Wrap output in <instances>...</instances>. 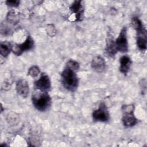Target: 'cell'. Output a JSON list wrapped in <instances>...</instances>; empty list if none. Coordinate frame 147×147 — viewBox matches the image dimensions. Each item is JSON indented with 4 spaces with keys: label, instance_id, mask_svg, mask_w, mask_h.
<instances>
[{
    "label": "cell",
    "instance_id": "obj_3",
    "mask_svg": "<svg viewBox=\"0 0 147 147\" xmlns=\"http://www.w3.org/2000/svg\"><path fill=\"white\" fill-rule=\"evenodd\" d=\"M134 106L133 105H123L122 111L123 116L122 118V123L125 127H131L138 122L137 119L134 115Z\"/></svg>",
    "mask_w": 147,
    "mask_h": 147
},
{
    "label": "cell",
    "instance_id": "obj_13",
    "mask_svg": "<svg viewBox=\"0 0 147 147\" xmlns=\"http://www.w3.org/2000/svg\"><path fill=\"white\" fill-rule=\"evenodd\" d=\"M106 41H107L105 50L107 54L110 57L114 56L117 52H118L115 41L111 37H110L107 38Z\"/></svg>",
    "mask_w": 147,
    "mask_h": 147
},
{
    "label": "cell",
    "instance_id": "obj_14",
    "mask_svg": "<svg viewBox=\"0 0 147 147\" xmlns=\"http://www.w3.org/2000/svg\"><path fill=\"white\" fill-rule=\"evenodd\" d=\"M13 50V46L9 41H3L0 44V53L4 57H6L10 52Z\"/></svg>",
    "mask_w": 147,
    "mask_h": 147
},
{
    "label": "cell",
    "instance_id": "obj_16",
    "mask_svg": "<svg viewBox=\"0 0 147 147\" xmlns=\"http://www.w3.org/2000/svg\"><path fill=\"white\" fill-rule=\"evenodd\" d=\"M40 72V70L39 67L37 65H33L29 68L28 72V75L32 78H36Z\"/></svg>",
    "mask_w": 147,
    "mask_h": 147
},
{
    "label": "cell",
    "instance_id": "obj_17",
    "mask_svg": "<svg viewBox=\"0 0 147 147\" xmlns=\"http://www.w3.org/2000/svg\"><path fill=\"white\" fill-rule=\"evenodd\" d=\"M6 4L7 6L11 7H17L20 4V1L15 0V1H6Z\"/></svg>",
    "mask_w": 147,
    "mask_h": 147
},
{
    "label": "cell",
    "instance_id": "obj_1",
    "mask_svg": "<svg viewBox=\"0 0 147 147\" xmlns=\"http://www.w3.org/2000/svg\"><path fill=\"white\" fill-rule=\"evenodd\" d=\"M76 71L66 65L61 73V83L68 91L74 92L78 87L79 80L76 73Z\"/></svg>",
    "mask_w": 147,
    "mask_h": 147
},
{
    "label": "cell",
    "instance_id": "obj_5",
    "mask_svg": "<svg viewBox=\"0 0 147 147\" xmlns=\"http://www.w3.org/2000/svg\"><path fill=\"white\" fill-rule=\"evenodd\" d=\"M118 51L126 52L128 51V42L127 39V30L125 26L121 29L118 38L115 41Z\"/></svg>",
    "mask_w": 147,
    "mask_h": 147
},
{
    "label": "cell",
    "instance_id": "obj_10",
    "mask_svg": "<svg viewBox=\"0 0 147 147\" xmlns=\"http://www.w3.org/2000/svg\"><path fill=\"white\" fill-rule=\"evenodd\" d=\"M16 88L17 93L22 97L26 98L29 92V84L26 80L20 79L16 83Z\"/></svg>",
    "mask_w": 147,
    "mask_h": 147
},
{
    "label": "cell",
    "instance_id": "obj_2",
    "mask_svg": "<svg viewBox=\"0 0 147 147\" xmlns=\"http://www.w3.org/2000/svg\"><path fill=\"white\" fill-rule=\"evenodd\" d=\"M32 100L34 107L40 111L47 110L51 105V98L47 92L34 94Z\"/></svg>",
    "mask_w": 147,
    "mask_h": 147
},
{
    "label": "cell",
    "instance_id": "obj_6",
    "mask_svg": "<svg viewBox=\"0 0 147 147\" xmlns=\"http://www.w3.org/2000/svg\"><path fill=\"white\" fill-rule=\"evenodd\" d=\"M34 46V41L33 39L30 36H28L26 37L25 41L21 44H16L14 47H13V53L17 55H21L24 51H29L33 48Z\"/></svg>",
    "mask_w": 147,
    "mask_h": 147
},
{
    "label": "cell",
    "instance_id": "obj_12",
    "mask_svg": "<svg viewBox=\"0 0 147 147\" xmlns=\"http://www.w3.org/2000/svg\"><path fill=\"white\" fill-rule=\"evenodd\" d=\"M119 63V70L123 74H126L129 72L131 64V60L130 58L126 55H124L120 58Z\"/></svg>",
    "mask_w": 147,
    "mask_h": 147
},
{
    "label": "cell",
    "instance_id": "obj_8",
    "mask_svg": "<svg viewBox=\"0 0 147 147\" xmlns=\"http://www.w3.org/2000/svg\"><path fill=\"white\" fill-rule=\"evenodd\" d=\"M91 66L95 72L101 73L106 69V61L102 56L98 55L92 60Z\"/></svg>",
    "mask_w": 147,
    "mask_h": 147
},
{
    "label": "cell",
    "instance_id": "obj_15",
    "mask_svg": "<svg viewBox=\"0 0 147 147\" xmlns=\"http://www.w3.org/2000/svg\"><path fill=\"white\" fill-rule=\"evenodd\" d=\"M131 25L134 28V29L136 30V32L140 30L145 28L141 21L138 17H133L131 18Z\"/></svg>",
    "mask_w": 147,
    "mask_h": 147
},
{
    "label": "cell",
    "instance_id": "obj_11",
    "mask_svg": "<svg viewBox=\"0 0 147 147\" xmlns=\"http://www.w3.org/2000/svg\"><path fill=\"white\" fill-rule=\"evenodd\" d=\"M82 1H75L69 7L72 13L75 14L76 21H79L82 20L83 13V7L82 4Z\"/></svg>",
    "mask_w": 147,
    "mask_h": 147
},
{
    "label": "cell",
    "instance_id": "obj_7",
    "mask_svg": "<svg viewBox=\"0 0 147 147\" xmlns=\"http://www.w3.org/2000/svg\"><path fill=\"white\" fill-rule=\"evenodd\" d=\"M34 86L36 89L41 92H47L51 87V80L49 76L45 73H42L40 78L34 82Z\"/></svg>",
    "mask_w": 147,
    "mask_h": 147
},
{
    "label": "cell",
    "instance_id": "obj_9",
    "mask_svg": "<svg viewBox=\"0 0 147 147\" xmlns=\"http://www.w3.org/2000/svg\"><path fill=\"white\" fill-rule=\"evenodd\" d=\"M137 45L138 49L144 52L146 49V31L145 28L137 31Z\"/></svg>",
    "mask_w": 147,
    "mask_h": 147
},
{
    "label": "cell",
    "instance_id": "obj_4",
    "mask_svg": "<svg viewBox=\"0 0 147 147\" xmlns=\"http://www.w3.org/2000/svg\"><path fill=\"white\" fill-rule=\"evenodd\" d=\"M92 118L96 122H106L109 120L110 115L108 109L103 102H100L99 107L92 113Z\"/></svg>",
    "mask_w": 147,
    "mask_h": 147
}]
</instances>
